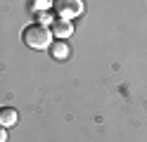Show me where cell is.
Segmentation results:
<instances>
[{"mask_svg": "<svg viewBox=\"0 0 147 142\" xmlns=\"http://www.w3.org/2000/svg\"><path fill=\"white\" fill-rule=\"evenodd\" d=\"M52 22H55V14H50V9H43V12H38V24L48 26V24H52Z\"/></svg>", "mask_w": 147, "mask_h": 142, "instance_id": "obj_7", "label": "cell"}, {"mask_svg": "<svg viewBox=\"0 0 147 142\" xmlns=\"http://www.w3.org/2000/svg\"><path fill=\"white\" fill-rule=\"evenodd\" d=\"M50 55H52V59H57V62H64V59H69V55H71V47L67 45V40H55L50 45Z\"/></svg>", "mask_w": 147, "mask_h": 142, "instance_id": "obj_4", "label": "cell"}, {"mask_svg": "<svg viewBox=\"0 0 147 142\" xmlns=\"http://www.w3.org/2000/svg\"><path fill=\"white\" fill-rule=\"evenodd\" d=\"M50 31H52L55 38H59V40H67L69 36H74V24L67 22V19H55Z\"/></svg>", "mask_w": 147, "mask_h": 142, "instance_id": "obj_3", "label": "cell"}, {"mask_svg": "<svg viewBox=\"0 0 147 142\" xmlns=\"http://www.w3.org/2000/svg\"><path fill=\"white\" fill-rule=\"evenodd\" d=\"M0 142H7V128L0 126Z\"/></svg>", "mask_w": 147, "mask_h": 142, "instance_id": "obj_8", "label": "cell"}, {"mask_svg": "<svg viewBox=\"0 0 147 142\" xmlns=\"http://www.w3.org/2000/svg\"><path fill=\"white\" fill-rule=\"evenodd\" d=\"M52 7H55L57 19H67V22L81 17V14H83V9H86L83 0H55Z\"/></svg>", "mask_w": 147, "mask_h": 142, "instance_id": "obj_2", "label": "cell"}, {"mask_svg": "<svg viewBox=\"0 0 147 142\" xmlns=\"http://www.w3.org/2000/svg\"><path fill=\"white\" fill-rule=\"evenodd\" d=\"M17 121H19V114H17L14 107H0V126L3 128L17 126Z\"/></svg>", "mask_w": 147, "mask_h": 142, "instance_id": "obj_5", "label": "cell"}, {"mask_svg": "<svg viewBox=\"0 0 147 142\" xmlns=\"http://www.w3.org/2000/svg\"><path fill=\"white\" fill-rule=\"evenodd\" d=\"M22 40H24L26 47H31V50H48V47L52 45V31L48 26L36 22V24H29L24 28Z\"/></svg>", "mask_w": 147, "mask_h": 142, "instance_id": "obj_1", "label": "cell"}, {"mask_svg": "<svg viewBox=\"0 0 147 142\" xmlns=\"http://www.w3.org/2000/svg\"><path fill=\"white\" fill-rule=\"evenodd\" d=\"M55 0H31V9H38V12H43V9H50Z\"/></svg>", "mask_w": 147, "mask_h": 142, "instance_id": "obj_6", "label": "cell"}]
</instances>
